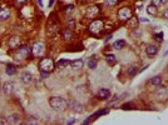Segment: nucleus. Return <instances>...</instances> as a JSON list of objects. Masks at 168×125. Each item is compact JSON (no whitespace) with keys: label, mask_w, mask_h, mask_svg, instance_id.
Listing matches in <instances>:
<instances>
[{"label":"nucleus","mask_w":168,"mask_h":125,"mask_svg":"<svg viewBox=\"0 0 168 125\" xmlns=\"http://www.w3.org/2000/svg\"><path fill=\"white\" fill-rule=\"evenodd\" d=\"M31 57V48H29L28 45H20L18 49L14 50V55H13V59H14L15 62L20 64L25 60V59Z\"/></svg>","instance_id":"obj_1"},{"label":"nucleus","mask_w":168,"mask_h":125,"mask_svg":"<svg viewBox=\"0 0 168 125\" xmlns=\"http://www.w3.org/2000/svg\"><path fill=\"white\" fill-rule=\"evenodd\" d=\"M49 105L55 111H64L68 109V101L60 96H52L49 99Z\"/></svg>","instance_id":"obj_2"},{"label":"nucleus","mask_w":168,"mask_h":125,"mask_svg":"<svg viewBox=\"0 0 168 125\" xmlns=\"http://www.w3.org/2000/svg\"><path fill=\"white\" fill-rule=\"evenodd\" d=\"M55 68V62L52 58H41L40 62H39V69L40 71H45V73L50 74Z\"/></svg>","instance_id":"obj_3"},{"label":"nucleus","mask_w":168,"mask_h":125,"mask_svg":"<svg viewBox=\"0 0 168 125\" xmlns=\"http://www.w3.org/2000/svg\"><path fill=\"white\" fill-rule=\"evenodd\" d=\"M45 54V44L43 41H37L31 47V57L34 58H43Z\"/></svg>","instance_id":"obj_4"},{"label":"nucleus","mask_w":168,"mask_h":125,"mask_svg":"<svg viewBox=\"0 0 168 125\" xmlns=\"http://www.w3.org/2000/svg\"><path fill=\"white\" fill-rule=\"evenodd\" d=\"M103 28H104V21L100 20V19H94V20L89 24V26H88V30H89L90 34L98 35L102 30H103Z\"/></svg>","instance_id":"obj_5"},{"label":"nucleus","mask_w":168,"mask_h":125,"mask_svg":"<svg viewBox=\"0 0 168 125\" xmlns=\"http://www.w3.org/2000/svg\"><path fill=\"white\" fill-rule=\"evenodd\" d=\"M132 16H133V13H132L131 8H128V6H123V8H120L118 10V18L122 21H128Z\"/></svg>","instance_id":"obj_6"},{"label":"nucleus","mask_w":168,"mask_h":125,"mask_svg":"<svg viewBox=\"0 0 168 125\" xmlns=\"http://www.w3.org/2000/svg\"><path fill=\"white\" fill-rule=\"evenodd\" d=\"M20 45H21V39H20V37H18V35H13V37L9 38L8 47L10 48V49L15 50V49H18Z\"/></svg>","instance_id":"obj_7"},{"label":"nucleus","mask_w":168,"mask_h":125,"mask_svg":"<svg viewBox=\"0 0 168 125\" xmlns=\"http://www.w3.org/2000/svg\"><path fill=\"white\" fill-rule=\"evenodd\" d=\"M68 108H70L75 113H83L84 111V106L82 104H79L77 100H70L68 101Z\"/></svg>","instance_id":"obj_8"},{"label":"nucleus","mask_w":168,"mask_h":125,"mask_svg":"<svg viewBox=\"0 0 168 125\" xmlns=\"http://www.w3.org/2000/svg\"><path fill=\"white\" fill-rule=\"evenodd\" d=\"M20 80L23 81L24 84L29 85L33 83V80H34V78H33V75L29 73V71H23L21 75H20Z\"/></svg>","instance_id":"obj_9"},{"label":"nucleus","mask_w":168,"mask_h":125,"mask_svg":"<svg viewBox=\"0 0 168 125\" xmlns=\"http://www.w3.org/2000/svg\"><path fill=\"white\" fill-rule=\"evenodd\" d=\"M97 98L99 100H107V99H109L110 98V91L108 90V89H100L99 91H98V94H97Z\"/></svg>","instance_id":"obj_10"},{"label":"nucleus","mask_w":168,"mask_h":125,"mask_svg":"<svg viewBox=\"0 0 168 125\" xmlns=\"http://www.w3.org/2000/svg\"><path fill=\"white\" fill-rule=\"evenodd\" d=\"M62 38L64 39V40H72V39H74V33H73V30L72 29H69V28H67V29H64L63 31H62Z\"/></svg>","instance_id":"obj_11"},{"label":"nucleus","mask_w":168,"mask_h":125,"mask_svg":"<svg viewBox=\"0 0 168 125\" xmlns=\"http://www.w3.org/2000/svg\"><path fill=\"white\" fill-rule=\"evenodd\" d=\"M13 90H14V84H13L11 81H6V83L3 84V91H4L6 95H11Z\"/></svg>","instance_id":"obj_12"},{"label":"nucleus","mask_w":168,"mask_h":125,"mask_svg":"<svg viewBox=\"0 0 168 125\" xmlns=\"http://www.w3.org/2000/svg\"><path fill=\"white\" fill-rule=\"evenodd\" d=\"M9 18H10V10H9V8H5V6L0 8V20H6Z\"/></svg>","instance_id":"obj_13"},{"label":"nucleus","mask_w":168,"mask_h":125,"mask_svg":"<svg viewBox=\"0 0 168 125\" xmlns=\"http://www.w3.org/2000/svg\"><path fill=\"white\" fill-rule=\"evenodd\" d=\"M146 53L148 57H154L158 53V47L157 45H147L146 47Z\"/></svg>","instance_id":"obj_14"},{"label":"nucleus","mask_w":168,"mask_h":125,"mask_svg":"<svg viewBox=\"0 0 168 125\" xmlns=\"http://www.w3.org/2000/svg\"><path fill=\"white\" fill-rule=\"evenodd\" d=\"M16 71H18V69L14 64H6L5 66V73L9 75V76H13V75L16 74Z\"/></svg>","instance_id":"obj_15"},{"label":"nucleus","mask_w":168,"mask_h":125,"mask_svg":"<svg viewBox=\"0 0 168 125\" xmlns=\"http://www.w3.org/2000/svg\"><path fill=\"white\" fill-rule=\"evenodd\" d=\"M98 14H99V9H98V6H90V8H88L87 10V16H89V18H95Z\"/></svg>","instance_id":"obj_16"},{"label":"nucleus","mask_w":168,"mask_h":125,"mask_svg":"<svg viewBox=\"0 0 168 125\" xmlns=\"http://www.w3.org/2000/svg\"><path fill=\"white\" fill-rule=\"evenodd\" d=\"M8 123L9 124H19L20 123V115H19L18 113L11 114L10 116L8 118Z\"/></svg>","instance_id":"obj_17"},{"label":"nucleus","mask_w":168,"mask_h":125,"mask_svg":"<svg viewBox=\"0 0 168 125\" xmlns=\"http://www.w3.org/2000/svg\"><path fill=\"white\" fill-rule=\"evenodd\" d=\"M124 47H126V41L122 40V39H119V40H116L113 43V48L116 49V50H122Z\"/></svg>","instance_id":"obj_18"},{"label":"nucleus","mask_w":168,"mask_h":125,"mask_svg":"<svg viewBox=\"0 0 168 125\" xmlns=\"http://www.w3.org/2000/svg\"><path fill=\"white\" fill-rule=\"evenodd\" d=\"M105 61L108 62V65H114L117 62L116 55H114V54H107V55H105Z\"/></svg>","instance_id":"obj_19"},{"label":"nucleus","mask_w":168,"mask_h":125,"mask_svg":"<svg viewBox=\"0 0 168 125\" xmlns=\"http://www.w3.org/2000/svg\"><path fill=\"white\" fill-rule=\"evenodd\" d=\"M149 84H151V85H153V86H161V84H162V78H161V76L151 78Z\"/></svg>","instance_id":"obj_20"},{"label":"nucleus","mask_w":168,"mask_h":125,"mask_svg":"<svg viewBox=\"0 0 168 125\" xmlns=\"http://www.w3.org/2000/svg\"><path fill=\"white\" fill-rule=\"evenodd\" d=\"M138 71H139V70H138V68L136 66V65H131V66L127 69V74L129 75L131 78H133L134 75H136V74L138 73Z\"/></svg>","instance_id":"obj_21"},{"label":"nucleus","mask_w":168,"mask_h":125,"mask_svg":"<svg viewBox=\"0 0 168 125\" xmlns=\"http://www.w3.org/2000/svg\"><path fill=\"white\" fill-rule=\"evenodd\" d=\"M83 60L82 59H78V60H74V61H72V68H74V69H82L83 68Z\"/></svg>","instance_id":"obj_22"},{"label":"nucleus","mask_w":168,"mask_h":125,"mask_svg":"<svg viewBox=\"0 0 168 125\" xmlns=\"http://www.w3.org/2000/svg\"><path fill=\"white\" fill-rule=\"evenodd\" d=\"M118 3H119V0H104V5L108 6V8H113Z\"/></svg>","instance_id":"obj_23"},{"label":"nucleus","mask_w":168,"mask_h":125,"mask_svg":"<svg viewBox=\"0 0 168 125\" xmlns=\"http://www.w3.org/2000/svg\"><path fill=\"white\" fill-rule=\"evenodd\" d=\"M108 113H109V110H108V109H102V110H98L97 113H94L93 116H94V119H98L99 116H102V115H105Z\"/></svg>","instance_id":"obj_24"},{"label":"nucleus","mask_w":168,"mask_h":125,"mask_svg":"<svg viewBox=\"0 0 168 125\" xmlns=\"http://www.w3.org/2000/svg\"><path fill=\"white\" fill-rule=\"evenodd\" d=\"M147 13H148L149 15H156V14H157V8H156V6H153L152 4L148 5V6H147Z\"/></svg>","instance_id":"obj_25"},{"label":"nucleus","mask_w":168,"mask_h":125,"mask_svg":"<svg viewBox=\"0 0 168 125\" xmlns=\"http://www.w3.org/2000/svg\"><path fill=\"white\" fill-rule=\"evenodd\" d=\"M122 109H123V110H132V109H134V105L131 104V103L123 104V105H122Z\"/></svg>","instance_id":"obj_26"},{"label":"nucleus","mask_w":168,"mask_h":125,"mask_svg":"<svg viewBox=\"0 0 168 125\" xmlns=\"http://www.w3.org/2000/svg\"><path fill=\"white\" fill-rule=\"evenodd\" d=\"M69 62H70V61L65 59V60H59V61H58L55 65H57V66H59V68H60V66H67V65L69 64Z\"/></svg>","instance_id":"obj_27"},{"label":"nucleus","mask_w":168,"mask_h":125,"mask_svg":"<svg viewBox=\"0 0 168 125\" xmlns=\"http://www.w3.org/2000/svg\"><path fill=\"white\" fill-rule=\"evenodd\" d=\"M88 68L89 69H95L97 68V61H95L94 59H90V60L88 61Z\"/></svg>","instance_id":"obj_28"},{"label":"nucleus","mask_w":168,"mask_h":125,"mask_svg":"<svg viewBox=\"0 0 168 125\" xmlns=\"http://www.w3.org/2000/svg\"><path fill=\"white\" fill-rule=\"evenodd\" d=\"M67 26H68L69 29H73L74 26H75V20H74L73 18H70V19H69V20L67 21Z\"/></svg>","instance_id":"obj_29"},{"label":"nucleus","mask_w":168,"mask_h":125,"mask_svg":"<svg viewBox=\"0 0 168 125\" xmlns=\"http://www.w3.org/2000/svg\"><path fill=\"white\" fill-rule=\"evenodd\" d=\"M137 24H138V20H137V19H134L133 16H132L129 20H128V25H131V26H136V28H137Z\"/></svg>","instance_id":"obj_30"},{"label":"nucleus","mask_w":168,"mask_h":125,"mask_svg":"<svg viewBox=\"0 0 168 125\" xmlns=\"http://www.w3.org/2000/svg\"><path fill=\"white\" fill-rule=\"evenodd\" d=\"M151 4L153 6H156V8H158V6H161V4H162V0H152Z\"/></svg>","instance_id":"obj_31"},{"label":"nucleus","mask_w":168,"mask_h":125,"mask_svg":"<svg viewBox=\"0 0 168 125\" xmlns=\"http://www.w3.org/2000/svg\"><path fill=\"white\" fill-rule=\"evenodd\" d=\"M72 11H74V6L73 5H68L67 8H65V13L69 14V13H72Z\"/></svg>","instance_id":"obj_32"},{"label":"nucleus","mask_w":168,"mask_h":125,"mask_svg":"<svg viewBox=\"0 0 168 125\" xmlns=\"http://www.w3.org/2000/svg\"><path fill=\"white\" fill-rule=\"evenodd\" d=\"M162 37H163V33H158V34L154 35V38H156L157 41H162Z\"/></svg>","instance_id":"obj_33"},{"label":"nucleus","mask_w":168,"mask_h":125,"mask_svg":"<svg viewBox=\"0 0 168 125\" xmlns=\"http://www.w3.org/2000/svg\"><path fill=\"white\" fill-rule=\"evenodd\" d=\"M93 120H95V119H94V116H93V115H90V116L88 118V119H85V120L83 121V124H89V123H92Z\"/></svg>","instance_id":"obj_34"},{"label":"nucleus","mask_w":168,"mask_h":125,"mask_svg":"<svg viewBox=\"0 0 168 125\" xmlns=\"http://www.w3.org/2000/svg\"><path fill=\"white\" fill-rule=\"evenodd\" d=\"M4 124H9L8 119L6 118H0V125H4Z\"/></svg>","instance_id":"obj_35"},{"label":"nucleus","mask_w":168,"mask_h":125,"mask_svg":"<svg viewBox=\"0 0 168 125\" xmlns=\"http://www.w3.org/2000/svg\"><path fill=\"white\" fill-rule=\"evenodd\" d=\"M26 1H28V0H15V3L18 5H24V4H26Z\"/></svg>","instance_id":"obj_36"},{"label":"nucleus","mask_w":168,"mask_h":125,"mask_svg":"<svg viewBox=\"0 0 168 125\" xmlns=\"http://www.w3.org/2000/svg\"><path fill=\"white\" fill-rule=\"evenodd\" d=\"M37 123H38V121L35 119H29V120L25 121V124H37Z\"/></svg>","instance_id":"obj_37"},{"label":"nucleus","mask_w":168,"mask_h":125,"mask_svg":"<svg viewBox=\"0 0 168 125\" xmlns=\"http://www.w3.org/2000/svg\"><path fill=\"white\" fill-rule=\"evenodd\" d=\"M40 75H41L43 79H45V78L49 76V73H45V71H40Z\"/></svg>","instance_id":"obj_38"},{"label":"nucleus","mask_w":168,"mask_h":125,"mask_svg":"<svg viewBox=\"0 0 168 125\" xmlns=\"http://www.w3.org/2000/svg\"><path fill=\"white\" fill-rule=\"evenodd\" d=\"M163 18L168 20V9H166V10H164V13H163Z\"/></svg>","instance_id":"obj_39"},{"label":"nucleus","mask_w":168,"mask_h":125,"mask_svg":"<svg viewBox=\"0 0 168 125\" xmlns=\"http://www.w3.org/2000/svg\"><path fill=\"white\" fill-rule=\"evenodd\" d=\"M139 21H144V23H147V21H148V19H144V18H141V19H139Z\"/></svg>","instance_id":"obj_40"},{"label":"nucleus","mask_w":168,"mask_h":125,"mask_svg":"<svg viewBox=\"0 0 168 125\" xmlns=\"http://www.w3.org/2000/svg\"><path fill=\"white\" fill-rule=\"evenodd\" d=\"M37 1H38V4H39V5L43 6V1H41V0H37Z\"/></svg>","instance_id":"obj_41"},{"label":"nucleus","mask_w":168,"mask_h":125,"mask_svg":"<svg viewBox=\"0 0 168 125\" xmlns=\"http://www.w3.org/2000/svg\"><path fill=\"white\" fill-rule=\"evenodd\" d=\"M55 0H50V1H49V6H52L53 5V3H54Z\"/></svg>","instance_id":"obj_42"},{"label":"nucleus","mask_w":168,"mask_h":125,"mask_svg":"<svg viewBox=\"0 0 168 125\" xmlns=\"http://www.w3.org/2000/svg\"><path fill=\"white\" fill-rule=\"evenodd\" d=\"M74 123H75V119H74V120H70L68 124H74Z\"/></svg>","instance_id":"obj_43"},{"label":"nucleus","mask_w":168,"mask_h":125,"mask_svg":"<svg viewBox=\"0 0 168 125\" xmlns=\"http://www.w3.org/2000/svg\"><path fill=\"white\" fill-rule=\"evenodd\" d=\"M167 1H168V0H162V4H166Z\"/></svg>","instance_id":"obj_44"},{"label":"nucleus","mask_w":168,"mask_h":125,"mask_svg":"<svg viewBox=\"0 0 168 125\" xmlns=\"http://www.w3.org/2000/svg\"><path fill=\"white\" fill-rule=\"evenodd\" d=\"M164 55H168V50H167L166 53H164Z\"/></svg>","instance_id":"obj_45"}]
</instances>
